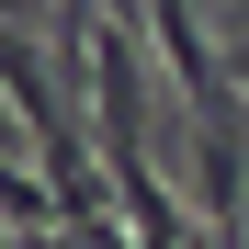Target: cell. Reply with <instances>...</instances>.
<instances>
[{
	"mask_svg": "<svg viewBox=\"0 0 249 249\" xmlns=\"http://www.w3.org/2000/svg\"><path fill=\"white\" fill-rule=\"evenodd\" d=\"M12 238H23V227H12V215H0V249H12Z\"/></svg>",
	"mask_w": 249,
	"mask_h": 249,
	"instance_id": "1",
	"label": "cell"
}]
</instances>
